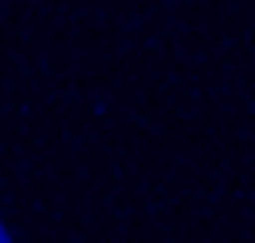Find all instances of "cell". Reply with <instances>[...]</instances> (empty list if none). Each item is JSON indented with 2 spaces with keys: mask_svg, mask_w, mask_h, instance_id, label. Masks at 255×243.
<instances>
[{
  "mask_svg": "<svg viewBox=\"0 0 255 243\" xmlns=\"http://www.w3.org/2000/svg\"><path fill=\"white\" fill-rule=\"evenodd\" d=\"M0 243H15V236H11V228H8L4 217H0Z\"/></svg>",
  "mask_w": 255,
  "mask_h": 243,
  "instance_id": "6da1fadb",
  "label": "cell"
}]
</instances>
